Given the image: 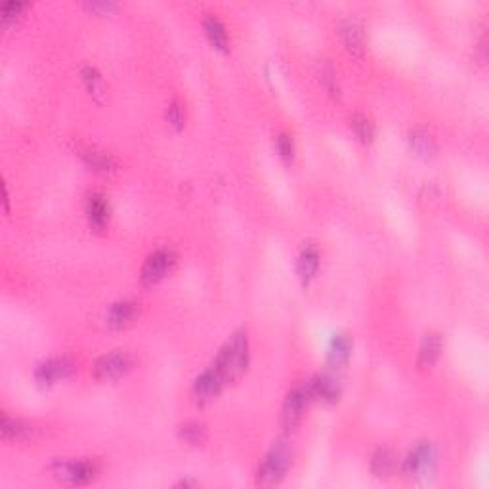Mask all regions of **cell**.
Segmentation results:
<instances>
[{
    "label": "cell",
    "instance_id": "f1b7e54d",
    "mask_svg": "<svg viewBox=\"0 0 489 489\" xmlns=\"http://www.w3.org/2000/svg\"><path fill=\"white\" fill-rule=\"evenodd\" d=\"M88 8L90 10H111V8H115V4L113 2H90Z\"/></svg>",
    "mask_w": 489,
    "mask_h": 489
},
{
    "label": "cell",
    "instance_id": "8fae6325",
    "mask_svg": "<svg viewBox=\"0 0 489 489\" xmlns=\"http://www.w3.org/2000/svg\"><path fill=\"white\" fill-rule=\"evenodd\" d=\"M308 392H310V396H315L323 402H336L338 396H340V384L331 375H317L310 382Z\"/></svg>",
    "mask_w": 489,
    "mask_h": 489
},
{
    "label": "cell",
    "instance_id": "4316f807",
    "mask_svg": "<svg viewBox=\"0 0 489 489\" xmlns=\"http://www.w3.org/2000/svg\"><path fill=\"white\" fill-rule=\"evenodd\" d=\"M167 119H168V123L174 124L176 128H180V126L183 124V107H182V103L178 102V100H174V102L168 105Z\"/></svg>",
    "mask_w": 489,
    "mask_h": 489
},
{
    "label": "cell",
    "instance_id": "5b68a950",
    "mask_svg": "<svg viewBox=\"0 0 489 489\" xmlns=\"http://www.w3.org/2000/svg\"><path fill=\"white\" fill-rule=\"evenodd\" d=\"M96 465L90 460H66L54 467V474L67 486H84L96 478Z\"/></svg>",
    "mask_w": 489,
    "mask_h": 489
},
{
    "label": "cell",
    "instance_id": "7402d4cb",
    "mask_svg": "<svg viewBox=\"0 0 489 489\" xmlns=\"http://www.w3.org/2000/svg\"><path fill=\"white\" fill-rule=\"evenodd\" d=\"M180 438L191 446H199L206 439V428L201 423H186L180 428Z\"/></svg>",
    "mask_w": 489,
    "mask_h": 489
},
{
    "label": "cell",
    "instance_id": "6da1fadb",
    "mask_svg": "<svg viewBox=\"0 0 489 489\" xmlns=\"http://www.w3.org/2000/svg\"><path fill=\"white\" fill-rule=\"evenodd\" d=\"M248 363V338L245 331H237L220 348L214 367L226 382H234L241 377Z\"/></svg>",
    "mask_w": 489,
    "mask_h": 489
},
{
    "label": "cell",
    "instance_id": "484cf974",
    "mask_svg": "<svg viewBox=\"0 0 489 489\" xmlns=\"http://www.w3.org/2000/svg\"><path fill=\"white\" fill-rule=\"evenodd\" d=\"M276 146H278L279 155H281L285 161H291L292 153H294V146H292L291 136H287V134H279L278 138H276Z\"/></svg>",
    "mask_w": 489,
    "mask_h": 489
},
{
    "label": "cell",
    "instance_id": "e0dca14e",
    "mask_svg": "<svg viewBox=\"0 0 489 489\" xmlns=\"http://www.w3.org/2000/svg\"><path fill=\"white\" fill-rule=\"evenodd\" d=\"M84 159L88 167H92L94 170H100V172H111L113 168L117 167V161L113 159V155L105 153V151H98V149H90V147H84L79 153Z\"/></svg>",
    "mask_w": 489,
    "mask_h": 489
},
{
    "label": "cell",
    "instance_id": "5bb4252c",
    "mask_svg": "<svg viewBox=\"0 0 489 489\" xmlns=\"http://www.w3.org/2000/svg\"><path fill=\"white\" fill-rule=\"evenodd\" d=\"M317 266H319V255H317V248L315 247H306L299 256V262H296V271H299L302 283L306 285L310 283V279L314 278L315 271H317Z\"/></svg>",
    "mask_w": 489,
    "mask_h": 489
},
{
    "label": "cell",
    "instance_id": "30bf717a",
    "mask_svg": "<svg viewBox=\"0 0 489 489\" xmlns=\"http://www.w3.org/2000/svg\"><path fill=\"white\" fill-rule=\"evenodd\" d=\"M73 371V363L67 358H52L43 361L35 371V379L40 384H54L58 380L66 379Z\"/></svg>",
    "mask_w": 489,
    "mask_h": 489
},
{
    "label": "cell",
    "instance_id": "7a4b0ae2",
    "mask_svg": "<svg viewBox=\"0 0 489 489\" xmlns=\"http://www.w3.org/2000/svg\"><path fill=\"white\" fill-rule=\"evenodd\" d=\"M289 467H291V449L287 444L279 442L264 457L262 465L258 468V483L262 486L279 483L285 478Z\"/></svg>",
    "mask_w": 489,
    "mask_h": 489
},
{
    "label": "cell",
    "instance_id": "3957f363",
    "mask_svg": "<svg viewBox=\"0 0 489 489\" xmlns=\"http://www.w3.org/2000/svg\"><path fill=\"white\" fill-rule=\"evenodd\" d=\"M436 459H438L436 447L428 442H423L409 453L407 459L403 462V470L411 478H426L436 467Z\"/></svg>",
    "mask_w": 489,
    "mask_h": 489
},
{
    "label": "cell",
    "instance_id": "4fadbf2b",
    "mask_svg": "<svg viewBox=\"0 0 489 489\" xmlns=\"http://www.w3.org/2000/svg\"><path fill=\"white\" fill-rule=\"evenodd\" d=\"M86 214L90 226L94 230H103L105 224L110 222V204H107L105 197L100 193L90 195L86 203Z\"/></svg>",
    "mask_w": 489,
    "mask_h": 489
},
{
    "label": "cell",
    "instance_id": "603a6c76",
    "mask_svg": "<svg viewBox=\"0 0 489 489\" xmlns=\"http://www.w3.org/2000/svg\"><path fill=\"white\" fill-rule=\"evenodd\" d=\"M350 126L354 128V132H356V136H358L361 142H371L373 140V123L369 121V119L366 117V115H361V113H358V115H354V117L350 119Z\"/></svg>",
    "mask_w": 489,
    "mask_h": 489
},
{
    "label": "cell",
    "instance_id": "44dd1931",
    "mask_svg": "<svg viewBox=\"0 0 489 489\" xmlns=\"http://www.w3.org/2000/svg\"><path fill=\"white\" fill-rule=\"evenodd\" d=\"M0 430H2V436L4 438H27V436H31L33 434V428H31L29 424L22 423V421H14V419H10L8 415H2V424H0Z\"/></svg>",
    "mask_w": 489,
    "mask_h": 489
},
{
    "label": "cell",
    "instance_id": "d4e9b609",
    "mask_svg": "<svg viewBox=\"0 0 489 489\" xmlns=\"http://www.w3.org/2000/svg\"><path fill=\"white\" fill-rule=\"evenodd\" d=\"M82 79H84L88 90H90L92 94H98V92L102 90V77H100V73L96 71L94 67H86V69L82 71Z\"/></svg>",
    "mask_w": 489,
    "mask_h": 489
},
{
    "label": "cell",
    "instance_id": "2e32d148",
    "mask_svg": "<svg viewBox=\"0 0 489 489\" xmlns=\"http://www.w3.org/2000/svg\"><path fill=\"white\" fill-rule=\"evenodd\" d=\"M396 465H398V459H396L394 451L384 449V447L375 453L371 459L373 474L379 476V478H388L390 474H394Z\"/></svg>",
    "mask_w": 489,
    "mask_h": 489
},
{
    "label": "cell",
    "instance_id": "ac0fdd59",
    "mask_svg": "<svg viewBox=\"0 0 489 489\" xmlns=\"http://www.w3.org/2000/svg\"><path fill=\"white\" fill-rule=\"evenodd\" d=\"M204 31H206V37L211 38V43L220 48V50H226L227 48V33L224 23L220 22L218 17L214 15H209L204 20Z\"/></svg>",
    "mask_w": 489,
    "mask_h": 489
},
{
    "label": "cell",
    "instance_id": "f546056e",
    "mask_svg": "<svg viewBox=\"0 0 489 489\" xmlns=\"http://www.w3.org/2000/svg\"><path fill=\"white\" fill-rule=\"evenodd\" d=\"M178 486H182V488H190V486H197V483H195V482H186V480H183V482H180V483H178Z\"/></svg>",
    "mask_w": 489,
    "mask_h": 489
},
{
    "label": "cell",
    "instance_id": "ffe728a7",
    "mask_svg": "<svg viewBox=\"0 0 489 489\" xmlns=\"http://www.w3.org/2000/svg\"><path fill=\"white\" fill-rule=\"evenodd\" d=\"M352 350V340L346 335H338L333 338L331 343V348H329V361L333 366H340L344 363L348 356H350Z\"/></svg>",
    "mask_w": 489,
    "mask_h": 489
},
{
    "label": "cell",
    "instance_id": "8992f818",
    "mask_svg": "<svg viewBox=\"0 0 489 489\" xmlns=\"http://www.w3.org/2000/svg\"><path fill=\"white\" fill-rule=\"evenodd\" d=\"M224 384H226L224 377L220 375V371L216 367L211 366L209 369H204L197 379H195L193 388H191V398H193V402L199 403V405H204V403L212 402V400L220 394V390H222Z\"/></svg>",
    "mask_w": 489,
    "mask_h": 489
},
{
    "label": "cell",
    "instance_id": "9c48e42d",
    "mask_svg": "<svg viewBox=\"0 0 489 489\" xmlns=\"http://www.w3.org/2000/svg\"><path fill=\"white\" fill-rule=\"evenodd\" d=\"M338 35L346 46V50L352 54H363L366 50V29L356 17H343L338 22Z\"/></svg>",
    "mask_w": 489,
    "mask_h": 489
},
{
    "label": "cell",
    "instance_id": "83f0119b",
    "mask_svg": "<svg viewBox=\"0 0 489 489\" xmlns=\"http://www.w3.org/2000/svg\"><path fill=\"white\" fill-rule=\"evenodd\" d=\"M323 79L327 82V88L331 90V94H338V84H336V73L333 71V67L327 66L323 71Z\"/></svg>",
    "mask_w": 489,
    "mask_h": 489
},
{
    "label": "cell",
    "instance_id": "d6986e66",
    "mask_svg": "<svg viewBox=\"0 0 489 489\" xmlns=\"http://www.w3.org/2000/svg\"><path fill=\"white\" fill-rule=\"evenodd\" d=\"M409 142H411V147L415 149L416 153L423 155V157H430L436 151V144H434V138H432L428 132L421 130V128H415L409 134Z\"/></svg>",
    "mask_w": 489,
    "mask_h": 489
},
{
    "label": "cell",
    "instance_id": "9a60e30c",
    "mask_svg": "<svg viewBox=\"0 0 489 489\" xmlns=\"http://www.w3.org/2000/svg\"><path fill=\"white\" fill-rule=\"evenodd\" d=\"M439 352H442V338L436 333H428L423 338L421 350H419V366L432 367L439 358Z\"/></svg>",
    "mask_w": 489,
    "mask_h": 489
},
{
    "label": "cell",
    "instance_id": "277c9868",
    "mask_svg": "<svg viewBox=\"0 0 489 489\" xmlns=\"http://www.w3.org/2000/svg\"><path fill=\"white\" fill-rule=\"evenodd\" d=\"M176 256L172 248H157L155 253L147 256L146 262L142 266V273H140V279L144 285H155L157 281H161L167 271H170L172 264H174Z\"/></svg>",
    "mask_w": 489,
    "mask_h": 489
},
{
    "label": "cell",
    "instance_id": "ba28073f",
    "mask_svg": "<svg viewBox=\"0 0 489 489\" xmlns=\"http://www.w3.org/2000/svg\"><path fill=\"white\" fill-rule=\"evenodd\" d=\"M308 398L310 392L304 388H294L287 394L285 402H283V411H281V423L285 430H294L302 421V416L306 413Z\"/></svg>",
    "mask_w": 489,
    "mask_h": 489
},
{
    "label": "cell",
    "instance_id": "cb8c5ba5",
    "mask_svg": "<svg viewBox=\"0 0 489 489\" xmlns=\"http://www.w3.org/2000/svg\"><path fill=\"white\" fill-rule=\"evenodd\" d=\"M25 8H27L25 2H14V0L6 2V4L2 6V10H0V14H2V22L8 23V22H12V20H15V17H20V14H22Z\"/></svg>",
    "mask_w": 489,
    "mask_h": 489
},
{
    "label": "cell",
    "instance_id": "7c38bea8",
    "mask_svg": "<svg viewBox=\"0 0 489 489\" xmlns=\"http://www.w3.org/2000/svg\"><path fill=\"white\" fill-rule=\"evenodd\" d=\"M140 314V308L136 302H130V300H123V302H117L110 308L107 312V323L111 327H126L130 325Z\"/></svg>",
    "mask_w": 489,
    "mask_h": 489
},
{
    "label": "cell",
    "instance_id": "52a82bcc",
    "mask_svg": "<svg viewBox=\"0 0 489 489\" xmlns=\"http://www.w3.org/2000/svg\"><path fill=\"white\" fill-rule=\"evenodd\" d=\"M132 367V358L128 352L115 350L105 354L94 363V377L98 380H113L123 377Z\"/></svg>",
    "mask_w": 489,
    "mask_h": 489
}]
</instances>
